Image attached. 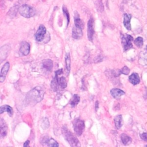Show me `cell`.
I'll list each match as a JSON object with an SVG mask.
<instances>
[{"instance_id":"18","label":"cell","mask_w":147,"mask_h":147,"mask_svg":"<svg viewBox=\"0 0 147 147\" xmlns=\"http://www.w3.org/2000/svg\"><path fill=\"white\" fill-rule=\"evenodd\" d=\"M3 112H7L9 115L11 117L13 114V110L11 107L9 105H5L1 106L0 108V114H2Z\"/></svg>"},{"instance_id":"7","label":"cell","mask_w":147,"mask_h":147,"mask_svg":"<svg viewBox=\"0 0 147 147\" xmlns=\"http://www.w3.org/2000/svg\"><path fill=\"white\" fill-rule=\"evenodd\" d=\"M47 29L43 25H40L35 34V39L37 42H41L45 37Z\"/></svg>"},{"instance_id":"9","label":"cell","mask_w":147,"mask_h":147,"mask_svg":"<svg viewBox=\"0 0 147 147\" xmlns=\"http://www.w3.org/2000/svg\"><path fill=\"white\" fill-rule=\"evenodd\" d=\"M30 44L25 41H22L20 44V53L23 56H26L28 55L30 52Z\"/></svg>"},{"instance_id":"20","label":"cell","mask_w":147,"mask_h":147,"mask_svg":"<svg viewBox=\"0 0 147 147\" xmlns=\"http://www.w3.org/2000/svg\"><path fill=\"white\" fill-rule=\"evenodd\" d=\"M65 68L67 70V75L69 73L71 69V58L69 53H67L65 55Z\"/></svg>"},{"instance_id":"3","label":"cell","mask_w":147,"mask_h":147,"mask_svg":"<svg viewBox=\"0 0 147 147\" xmlns=\"http://www.w3.org/2000/svg\"><path fill=\"white\" fill-rule=\"evenodd\" d=\"M62 133L65 140L71 146H80V144L78 139L65 126L62 128Z\"/></svg>"},{"instance_id":"28","label":"cell","mask_w":147,"mask_h":147,"mask_svg":"<svg viewBox=\"0 0 147 147\" xmlns=\"http://www.w3.org/2000/svg\"><path fill=\"white\" fill-rule=\"evenodd\" d=\"M29 140L26 141L24 142V145H23L24 146H29Z\"/></svg>"},{"instance_id":"12","label":"cell","mask_w":147,"mask_h":147,"mask_svg":"<svg viewBox=\"0 0 147 147\" xmlns=\"http://www.w3.org/2000/svg\"><path fill=\"white\" fill-rule=\"evenodd\" d=\"M82 28L78 27L75 25L72 28V36L75 39H79L83 36V31Z\"/></svg>"},{"instance_id":"25","label":"cell","mask_w":147,"mask_h":147,"mask_svg":"<svg viewBox=\"0 0 147 147\" xmlns=\"http://www.w3.org/2000/svg\"><path fill=\"white\" fill-rule=\"evenodd\" d=\"M134 42L137 47L141 48L143 45V38L141 37H138L135 39Z\"/></svg>"},{"instance_id":"27","label":"cell","mask_w":147,"mask_h":147,"mask_svg":"<svg viewBox=\"0 0 147 147\" xmlns=\"http://www.w3.org/2000/svg\"><path fill=\"white\" fill-rule=\"evenodd\" d=\"M140 136H141V138L143 140H144L145 141H147V133H143L142 134H141ZM146 146H147V145H146Z\"/></svg>"},{"instance_id":"4","label":"cell","mask_w":147,"mask_h":147,"mask_svg":"<svg viewBox=\"0 0 147 147\" xmlns=\"http://www.w3.org/2000/svg\"><path fill=\"white\" fill-rule=\"evenodd\" d=\"M18 11L22 16L25 18H30L36 14V10L32 6L28 5H22L18 8Z\"/></svg>"},{"instance_id":"8","label":"cell","mask_w":147,"mask_h":147,"mask_svg":"<svg viewBox=\"0 0 147 147\" xmlns=\"http://www.w3.org/2000/svg\"><path fill=\"white\" fill-rule=\"evenodd\" d=\"M94 20L92 17H91L87 22V37L88 40L91 41H92L94 33Z\"/></svg>"},{"instance_id":"29","label":"cell","mask_w":147,"mask_h":147,"mask_svg":"<svg viewBox=\"0 0 147 147\" xmlns=\"http://www.w3.org/2000/svg\"><path fill=\"white\" fill-rule=\"evenodd\" d=\"M98 102L96 101L95 102V110L97 111L98 110Z\"/></svg>"},{"instance_id":"23","label":"cell","mask_w":147,"mask_h":147,"mask_svg":"<svg viewBox=\"0 0 147 147\" xmlns=\"http://www.w3.org/2000/svg\"><path fill=\"white\" fill-rule=\"evenodd\" d=\"M121 140H122V143L126 145H128L129 144H130L131 141V138L128 136L127 135H126V134L125 133H122L121 136Z\"/></svg>"},{"instance_id":"11","label":"cell","mask_w":147,"mask_h":147,"mask_svg":"<svg viewBox=\"0 0 147 147\" xmlns=\"http://www.w3.org/2000/svg\"><path fill=\"white\" fill-rule=\"evenodd\" d=\"M42 143H44L45 145L49 146L57 147L59 146V144L55 140H54L52 137H48L47 136L45 138H43L42 140Z\"/></svg>"},{"instance_id":"16","label":"cell","mask_w":147,"mask_h":147,"mask_svg":"<svg viewBox=\"0 0 147 147\" xmlns=\"http://www.w3.org/2000/svg\"><path fill=\"white\" fill-rule=\"evenodd\" d=\"M129 82L133 85H136L138 84L140 82V79L139 75L137 73H133L129 77Z\"/></svg>"},{"instance_id":"14","label":"cell","mask_w":147,"mask_h":147,"mask_svg":"<svg viewBox=\"0 0 147 147\" xmlns=\"http://www.w3.org/2000/svg\"><path fill=\"white\" fill-rule=\"evenodd\" d=\"M131 18V15L130 14L125 13L123 14V25L126 29L130 30H131V24L130 20Z\"/></svg>"},{"instance_id":"22","label":"cell","mask_w":147,"mask_h":147,"mask_svg":"<svg viewBox=\"0 0 147 147\" xmlns=\"http://www.w3.org/2000/svg\"><path fill=\"white\" fill-rule=\"evenodd\" d=\"M80 101V97L77 94H74L71 99L70 100V102H69V104L71 105V107H75L79 102Z\"/></svg>"},{"instance_id":"17","label":"cell","mask_w":147,"mask_h":147,"mask_svg":"<svg viewBox=\"0 0 147 147\" xmlns=\"http://www.w3.org/2000/svg\"><path fill=\"white\" fill-rule=\"evenodd\" d=\"M75 14H74V22H75V25L78 26V27H79V28H81L82 29H83V21L81 20V19L80 18V17H79V13L75 11L74 12Z\"/></svg>"},{"instance_id":"24","label":"cell","mask_w":147,"mask_h":147,"mask_svg":"<svg viewBox=\"0 0 147 147\" xmlns=\"http://www.w3.org/2000/svg\"><path fill=\"white\" fill-rule=\"evenodd\" d=\"M63 11L64 13V16L65 17V18L67 19V26H68L69 22V13L67 9L66 8V7L65 6H63Z\"/></svg>"},{"instance_id":"6","label":"cell","mask_w":147,"mask_h":147,"mask_svg":"<svg viewBox=\"0 0 147 147\" xmlns=\"http://www.w3.org/2000/svg\"><path fill=\"white\" fill-rule=\"evenodd\" d=\"M133 38L131 35L127 34H123L121 35V42L123 46V50L125 51H127L128 49L132 48L131 41H133Z\"/></svg>"},{"instance_id":"19","label":"cell","mask_w":147,"mask_h":147,"mask_svg":"<svg viewBox=\"0 0 147 147\" xmlns=\"http://www.w3.org/2000/svg\"><path fill=\"white\" fill-rule=\"evenodd\" d=\"M42 67L47 71H51L53 68V62L51 59H45L42 61Z\"/></svg>"},{"instance_id":"26","label":"cell","mask_w":147,"mask_h":147,"mask_svg":"<svg viewBox=\"0 0 147 147\" xmlns=\"http://www.w3.org/2000/svg\"><path fill=\"white\" fill-rule=\"evenodd\" d=\"M130 72L129 68L127 66H124L120 71V73L125 74V75H128Z\"/></svg>"},{"instance_id":"30","label":"cell","mask_w":147,"mask_h":147,"mask_svg":"<svg viewBox=\"0 0 147 147\" xmlns=\"http://www.w3.org/2000/svg\"><path fill=\"white\" fill-rule=\"evenodd\" d=\"M146 49H147V45H146Z\"/></svg>"},{"instance_id":"15","label":"cell","mask_w":147,"mask_h":147,"mask_svg":"<svg viewBox=\"0 0 147 147\" xmlns=\"http://www.w3.org/2000/svg\"><path fill=\"white\" fill-rule=\"evenodd\" d=\"M0 136L1 137L3 138L5 137L7 134V127L5 123V122L3 121V119H1L0 121Z\"/></svg>"},{"instance_id":"5","label":"cell","mask_w":147,"mask_h":147,"mask_svg":"<svg viewBox=\"0 0 147 147\" xmlns=\"http://www.w3.org/2000/svg\"><path fill=\"white\" fill-rule=\"evenodd\" d=\"M73 127L75 131V133L78 136H80L82 134L84 130V122L83 120L76 118L73 122Z\"/></svg>"},{"instance_id":"2","label":"cell","mask_w":147,"mask_h":147,"mask_svg":"<svg viewBox=\"0 0 147 147\" xmlns=\"http://www.w3.org/2000/svg\"><path fill=\"white\" fill-rule=\"evenodd\" d=\"M55 76L51 82V87L54 91H57L59 87L62 89L66 88L67 83L65 78L63 76L59 77V76L63 74V69L61 68L55 72Z\"/></svg>"},{"instance_id":"13","label":"cell","mask_w":147,"mask_h":147,"mask_svg":"<svg viewBox=\"0 0 147 147\" xmlns=\"http://www.w3.org/2000/svg\"><path fill=\"white\" fill-rule=\"evenodd\" d=\"M110 94L111 96L117 99H118L121 96L125 94V92L119 88H113L110 90Z\"/></svg>"},{"instance_id":"10","label":"cell","mask_w":147,"mask_h":147,"mask_svg":"<svg viewBox=\"0 0 147 147\" xmlns=\"http://www.w3.org/2000/svg\"><path fill=\"white\" fill-rule=\"evenodd\" d=\"M9 68H10V64L9 62L5 63V64L2 67L1 73H0V82L2 83L5 80L7 73L9 69Z\"/></svg>"},{"instance_id":"1","label":"cell","mask_w":147,"mask_h":147,"mask_svg":"<svg viewBox=\"0 0 147 147\" xmlns=\"http://www.w3.org/2000/svg\"><path fill=\"white\" fill-rule=\"evenodd\" d=\"M44 93L45 90L42 87H35L27 93L25 100L29 105H35L42 100Z\"/></svg>"},{"instance_id":"21","label":"cell","mask_w":147,"mask_h":147,"mask_svg":"<svg viewBox=\"0 0 147 147\" xmlns=\"http://www.w3.org/2000/svg\"><path fill=\"white\" fill-rule=\"evenodd\" d=\"M115 126L117 129H120L122 126V115H117L114 119Z\"/></svg>"}]
</instances>
